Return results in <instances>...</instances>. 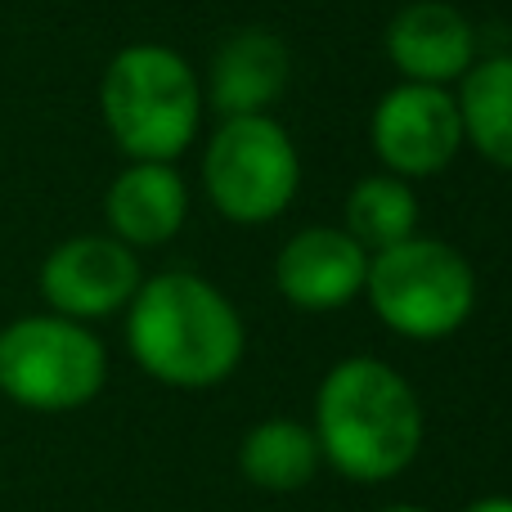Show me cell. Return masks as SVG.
<instances>
[{
  "instance_id": "1",
  "label": "cell",
  "mask_w": 512,
  "mask_h": 512,
  "mask_svg": "<svg viewBox=\"0 0 512 512\" xmlns=\"http://www.w3.org/2000/svg\"><path fill=\"white\" fill-rule=\"evenodd\" d=\"M126 342L149 378L180 391L225 382L243 360V319L216 283L189 270H162L126 306Z\"/></svg>"
},
{
  "instance_id": "2",
  "label": "cell",
  "mask_w": 512,
  "mask_h": 512,
  "mask_svg": "<svg viewBox=\"0 0 512 512\" xmlns=\"http://www.w3.org/2000/svg\"><path fill=\"white\" fill-rule=\"evenodd\" d=\"M319 454L351 481H387L423 445L418 396L391 364L355 355L328 369L315 400Z\"/></svg>"
},
{
  "instance_id": "3",
  "label": "cell",
  "mask_w": 512,
  "mask_h": 512,
  "mask_svg": "<svg viewBox=\"0 0 512 512\" xmlns=\"http://www.w3.org/2000/svg\"><path fill=\"white\" fill-rule=\"evenodd\" d=\"M99 113L131 162H176L203 122V90L185 54L140 41L108 59Z\"/></svg>"
},
{
  "instance_id": "4",
  "label": "cell",
  "mask_w": 512,
  "mask_h": 512,
  "mask_svg": "<svg viewBox=\"0 0 512 512\" xmlns=\"http://www.w3.org/2000/svg\"><path fill=\"white\" fill-rule=\"evenodd\" d=\"M369 306L391 333L436 342L468 324L477 306V274L468 256L441 239H405L369 256Z\"/></svg>"
},
{
  "instance_id": "5",
  "label": "cell",
  "mask_w": 512,
  "mask_h": 512,
  "mask_svg": "<svg viewBox=\"0 0 512 512\" xmlns=\"http://www.w3.org/2000/svg\"><path fill=\"white\" fill-rule=\"evenodd\" d=\"M108 378L104 342L63 315H23L0 328V391L36 414L81 409Z\"/></svg>"
},
{
  "instance_id": "6",
  "label": "cell",
  "mask_w": 512,
  "mask_h": 512,
  "mask_svg": "<svg viewBox=\"0 0 512 512\" xmlns=\"http://www.w3.org/2000/svg\"><path fill=\"white\" fill-rule=\"evenodd\" d=\"M203 185L225 221L265 225L288 212L301 189L297 144L270 113L225 117L221 131L207 140Z\"/></svg>"
},
{
  "instance_id": "7",
  "label": "cell",
  "mask_w": 512,
  "mask_h": 512,
  "mask_svg": "<svg viewBox=\"0 0 512 512\" xmlns=\"http://www.w3.org/2000/svg\"><path fill=\"white\" fill-rule=\"evenodd\" d=\"M369 144L387 176L423 180L445 171L463 149L459 104L445 86H418L400 81L378 99L369 122Z\"/></svg>"
},
{
  "instance_id": "8",
  "label": "cell",
  "mask_w": 512,
  "mask_h": 512,
  "mask_svg": "<svg viewBox=\"0 0 512 512\" xmlns=\"http://www.w3.org/2000/svg\"><path fill=\"white\" fill-rule=\"evenodd\" d=\"M144 274L135 248L117 243L113 234H77L59 243L41 265V297L63 319H104L131 306Z\"/></svg>"
},
{
  "instance_id": "9",
  "label": "cell",
  "mask_w": 512,
  "mask_h": 512,
  "mask_svg": "<svg viewBox=\"0 0 512 512\" xmlns=\"http://www.w3.org/2000/svg\"><path fill=\"white\" fill-rule=\"evenodd\" d=\"M369 252L333 225H310L283 243L274 283L297 310H337L364 292Z\"/></svg>"
},
{
  "instance_id": "10",
  "label": "cell",
  "mask_w": 512,
  "mask_h": 512,
  "mask_svg": "<svg viewBox=\"0 0 512 512\" xmlns=\"http://www.w3.org/2000/svg\"><path fill=\"white\" fill-rule=\"evenodd\" d=\"M387 59L418 86H450L477 63V32L445 0L405 5L387 27Z\"/></svg>"
},
{
  "instance_id": "11",
  "label": "cell",
  "mask_w": 512,
  "mask_h": 512,
  "mask_svg": "<svg viewBox=\"0 0 512 512\" xmlns=\"http://www.w3.org/2000/svg\"><path fill=\"white\" fill-rule=\"evenodd\" d=\"M292 54L283 36L270 27H243L216 50L212 72H207V104L221 117H256L270 113L279 95L288 90Z\"/></svg>"
},
{
  "instance_id": "12",
  "label": "cell",
  "mask_w": 512,
  "mask_h": 512,
  "mask_svg": "<svg viewBox=\"0 0 512 512\" xmlns=\"http://www.w3.org/2000/svg\"><path fill=\"white\" fill-rule=\"evenodd\" d=\"M108 230L126 248H162L189 216V185L176 162H131L104 194Z\"/></svg>"
},
{
  "instance_id": "13",
  "label": "cell",
  "mask_w": 512,
  "mask_h": 512,
  "mask_svg": "<svg viewBox=\"0 0 512 512\" xmlns=\"http://www.w3.org/2000/svg\"><path fill=\"white\" fill-rule=\"evenodd\" d=\"M454 104H459L463 144H472L490 167L512 171V54L472 63Z\"/></svg>"
},
{
  "instance_id": "14",
  "label": "cell",
  "mask_w": 512,
  "mask_h": 512,
  "mask_svg": "<svg viewBox=\"0 0 512 512\" xmlns=\"http://www.w3.org/2000/svg\"><path fill=\"white\" fill-rule=\"evenodd\" d=\"M319 441L310 427L292 423V418H270V423H256L239 450V468L256 490H270V495H288L301 490L319 468Z\"/></svg>"
},
{
  "instance_id": "15",
  "label": "cell",
  "mask_w": 512,
  "mask_h": 512,
  "mask_svg": "<svg viewBox=\"0 0 512 512\" xmlns=\"http://www.w3.org/2000/svg\"><path fill=\"white\" fill-rule=\"evenodd\" d=\"M418 230V198L414 185L400 176H364L346 198V234L364 252H382L414 239Z\"/></svg>"
},
{
  "instance_id": "16",
  "label": "cell",
  "mask_w": 512,
  "mask_h": 512,
  "mask_svg": "<svg viewBox=\"0 0 512 512\" xmlns=\"http://www.w3.org/2000/svg\"><path fill=\"white\" fill-rule=\"evenodd\" d=\"M468 512H512V499H504V495H495V499H477Z\"/></svg>"
},
{
  "instance_id": "17",
  "label": "cell",
  "mask_w": 512,
  "mask_h": 512,
  "mask_svg": "<svg viewBox=\"0 0 512 512\" xmlns=\"http://www.w3.org/2000/svg\"><path fill=\"white\" fill-rule=\"evenodd\" d=\"M382 512H427V508H414V504H391V508H382Z\"/></svg>"
}]
</instances>
